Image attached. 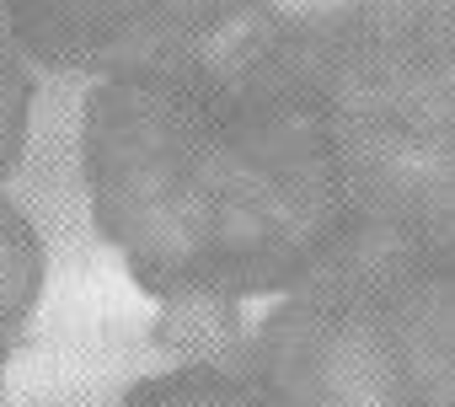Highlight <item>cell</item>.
Listing matches in <instances>:
<instances>
[{
	"mask_svg": "<svg viewBox=\"0 0 455 407\" xmlns=\"http://www.w3.org/2000/svg\"><path fill=\"white\" fill-rule=\"evenodd\" d=\"M300 17L247 0L204 44L92 81L81 177L97 236L161 300V343L204 354L284 295L354 210L295 49Z\"/></svg>",
	"mask_w": 455,
	"mask_h": 407,
	"instance_id": "1",
	"label": "cell"
},
{
	"mask_svg": "<svg viewBox=\"0 0 455 407\" xmlns=\"http://www.w3.org/2000/svg\"><path fill=\"white\" fill-rule=\"evenodd\" d=\"M274 407H455V231L354 226L258 322Z\"/></svg>",
	"mask_w": 455,
	"mask_h": 407,
	"instance_id": "2",
	"label": "cell"
},
{
	"mask_svg": "<svg viewBox=\"0 0 455 407\" xmlns=\"http://www.w3.org/2000/svg\"><path fill=\"white\" fill-rule=\"evenodd\" d=\"M295 49L354 226L455 231V0H343Z\"/></svg>",
	"mask_w": 455,
	"mask_h": 407,
	"instance_id": "3",
	"label": "cell"
},
{
	"mask_svg": "<svg viewBox=\"0 0 455 407\" xmlns=\"http://www.w3.org/2000/svg\"><path fill=\"white\" fill-rule=\"evenodd\" d=\"M247 0H12L33 65L60 76H118L204 44Z\"/></svg>",
	"mask_w": 455,
	"mask_h": 407,
	"instance_id": "4",
	"label": "cell"
},
{
	"mask_svg": "<svg viewBox=\"0 0 455 407\" xmlns=\"http://www.w3.org/2000/svg\"><path fill=\"white\" fill-rule=\"evenodd\" d=\"M44 242L33 231V220L22 215V204L0 188V396H6V364L44 300Z\"/></svg>",
	"mask_w": 455,
	"mask_h": 407,
	"instance_id": "5",
	"label": "cell"
},
{
	"mask_svg": "<svg viewBox=\"0 0 455 407\" xmlns=\"http://www.w3.org/2000/svg\"><path fill=\"white\" fill-rule=\"evenodd\" d=\"M118 407H274V402L247 370H231L220 359H188L166 375L129 386Z\"/></svg>",
	"mask_w": 455,
	"mask_h": 407,
	"instance_id": "6",
	"label": "cell"
},
{
	"mask_svg": "<svg viewBox=\"0 0 455 407\" xmlns=\"http://www.w3.org/2000/svg\"><path fill=\"white\" fill-rule=\"evenodd\" d=\"M28 124H33V70L12 22V0H0V182L17 172L28 150Z\"/></svg>",
	"mask_w": 455,
	"mask_h": 407,
	"instance_id": "7",
	"label": "cell"
}]
</instances>
